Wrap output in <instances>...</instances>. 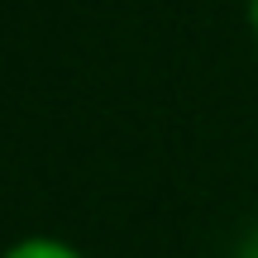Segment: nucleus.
Segmentation results:
<instances>
[{
    "label": "nucleus",
    "mask_w": 258,
    "mask_h": 258,
    "mask_svg": "<svg viewBox=\"0 0 258 258\" xmlns=\"http://www.w3.org/2000/svg\"><path fill=\"white\" fill-rule=\"evenodd\" d=\"M0 258H86L77 244L57 239V234H24V239H15Z\"/></svg>",
    "instance_id": "nucleus-1"
},
{
    "label": "nucleus",
    "mask_w": 258,
    "mask_h": 258,
    "mask_svg": "<svg viewBox=\"0 0 258 258\" xmlns=\"http://www.w3.org/2000/svg\"><path fill=\"white\" fill-rule=\"evenodd\" d=\"M249 29H253V38H258V0H249Z\"/></svg>",
    "instance_id": "nucleus-2"
}]
</instances>
